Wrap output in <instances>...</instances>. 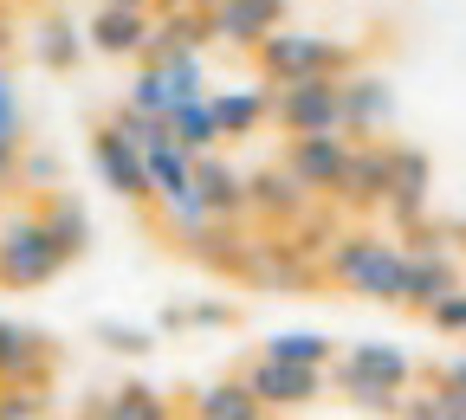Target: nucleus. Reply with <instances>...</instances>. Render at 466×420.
Masks as SVG:
<instances>
[{
	"mask_svg": "<svg viewBox=\"0 0 466 420\" xmlns=\"http://www.w3.org/2000/svg\"><path fill=\"white\" fill-rule=\"evenodd\" d=\"M428 324H434L441 336H466V285H460V291H447L441 305H428Z\"/></svg>",
	"mask_w": 466,
	"mask_h": 420,
	"instance_id": "obj_33",
	"label": "nucleus"
},
{
	"mask_svg": "<svg viewBox=\"0 0 466 420\" xmlns=\"http://www.w3.org/2000/svg\"><path fill=\"white\" fill-rule=\"evenodd\" d=\"M20 182H33V188H58V182H66V162H58L52 149H20Z\"/></svg>",
	"mask_w": 466,
	"mask_h": 420,
	"instance_id": "obj_32",
	"label": "nucleus"
},
{
	"mask_svg": "<svg viewBox=\"0 0 466 420\" xmlns=\"http://www.w3.org/2000/svg\"><path fill=\"white\" fill-rule=\"evenodd\" d=\"M428 182H434V162L421 155V149H408V143H395V175H389V214H395V226L408 233L415 220H428Z\"/></svg>",
	"mask_w": 466,
	"mask_h": 420,
	"instance_id": "obj_16",
	"label": "nucleus"
},
{
	"mask_svg": "<svg viewBox=\"0 0 466 420\" xmlns=\"http://www.w3.org/2000/svg\"><path fill=\"white\" fill-rule=\"evenodd\" d=\"M66 246L46 233L39 214H14L7 226H0V285L7 291H33V285H52L58 272H66Z\"/></svg>",
	"mask_w": 466,
	"mask_h": 420,
	"instance_id": "obj_4",
	"label": "nucleus"
},
{
	"mask_svg": "<svg viewBox=\"0 0 466 420\" xmlns=\"http://www.w3.org/2000/svg\"><path fill=\"white\" fill-rule=\"evenodd\" d=\"M58 369V349L46 330L0 317V382H46Z\"/></svg>",
	"mask_w": 466,
	"mask_h": 420,
	"instance_id": "obj_14",
	"label": "nucleus"
},
{
	"mask_svg": "<svg viewBox=\"0 0 466 420\" xmlns=\"http://www.w3.org/2000/svg\"><path fill=\"white\" fill-rule=\"evenodd\" d=\"M130 104L137 110H149V116H168V78H162V65H149V58H143V72L130 78Z\"/></svg>",
	"mask_w": 466,
	"mask_h": 420,
	"instance_id": "obj_29",
	"label": "nucleus"
},
{
	"mask_svg": "<svg viewBox=\"0 0 466 420\" xmlns=\"http://www.w3.org/2000/svg\"><path fill=\"white\" fill-rule=\"evenodd\" d=\"M162 7H208V0H156V14H162Z\"/></svg>",
	"mask_w": 466,
	"mask_h": 420,
	"instance_id": "obj_36",
	"label": "nucleus"
},
{
	"mask_svg": "<svg viewBox=\"0 0 466 420\" xmlns=\"http://www.w3.org/2000/svg\"><path fill=\"white\" fill-rule=\"evenodd\" d=\"M266 355H279V363H305V369H330L337 343L324 330H279V336H266Z\"/></svg>",
	"mask_w": 466,
	"mask_h": 420,
	"instance_id": "obj_26",
	"label": "nucleus"
},
{
	"mask_svg": "<svg viewBox=\"0 0 466 420\" xmlns=\"http://www.w3.org/2000/svg\"><path fill=\"white\" fill-rule=\"evenodd\" d=\"M156 33V7H124V0H104L97 20L85 26V45L104 58H137Z\"/></svg>",
	"mask_w": 466,
	"mask_h": 420,
	"instance_id": "obj_12",
	"label": "nucleus"
},
{
	"mask_svg": "<svg viewBox=\"0 0 466 420\" xmlns=\"http://www.w3.org/2000/svg\"><path fill=\"white\" fill-rule=\"evenodd\" d=\"M143 168H149V188H156V201H182L188 188H195V155L175 143V136H162V143H149L143 149Z\"/></svg>",
	"mask_w": 466,
	"mask_h": 420,
	"instance_id": "obj_20",
	"label": "nucleus"
},
{
	"mask_svg": "<svg viewBox=\"0 0 466 420\" xmlns=\"http://www.w3.org/2000/svg\"><path fill=\"white\" fill-rule=\"evenodd\" d=\"M195 420H266V401L247 388V375L240 382H214V388L195 395Z\"/></svg>",
	"mask_w": 466,
	"mask_h": 420,
	"instance_id": "obj_23",
	"label": "nucleus"
},
{
	"mask_svg": "<svg viewBox=\"0 0 466 420\" xmlns=\"http://www.w3.org/2000/svg\"><path fill=\"white\" fill-rule=\"evenodd\" d=\"M124 7H156V0H124Z\"/></svg>",
	"mask_w": 466,
	"mask_h": 420,
	"instance_id": "obj_38",
	"label": "nucleus"
},
{
	"mask_svg": "<svg viewBox=\"0 0 466 420\" xmlns=\"http://www.w3.org/2000/svg\"><path fill=\"white\" fill-rule=\"evenodd\" d=\"M168 136L182 143L188 155H208V149H220L214 104H208V97H182V104H168Z\"/></svg>",
	"mask_w": 466,
	"mask_h": 420,
	"instance_id": "obj_22",
	"label": "nucleus"
},
{
	"mask_svg": "<svg viewBox=\"0 0 466 420\" xmlns=\"http://www.w3.org/2000/svg\"><path fill=\"white\" fill-rule=\"evenodd\" d=\"M247 388L266 401V414H299L311 407L324 388H330V369H305V363H279V355H253V369H247Z\"/></svg>",
	"mask_w": 466,
	"mask_h": 420,
	"instance_id": "obj_6",
	"label": "nucleus"
},
{
	"mask_svg": "<svg viewBox=\"0 0 466 420\" xmlns=\"http://www.w3.org/2000/svg\"><path fill=\"white\" fill-rule=\"evenodd\" d=\"M441 388H453V395H466V355H453V363L441 369Z\"/></svg>",
	"mask_w": 466,
	"mask_h": 420,
	"instance_id": "obj_34",
	"label": "nucleus"
},
{
	"mask_svg": "<svg viewBox=\"0 0 466 420\" xmlns=\"http://www.w3.org/2000/svg\"><path fill=\"white\" fill-rule=\"evenodd\" d=\"M395 124V91L376 72H343V136H382Z\"/></svg>",
	"mask_w": 466,
	"mask_h": 420,
	"instance_id": "obj_13",
	"label": "nucleus"
},
{
	"mask_svg": "<svg viewBox=\"0 0 466 420\" xmlns=\"http://www.w3.org/2000/svg\"><path fill=\"white\" fill-rule=\"evenodd\" d=\"M52 395L39 382H0V420H46Z\"/></svg>",
	"mask_w": 466,
	"mask_h": 420,
	"instance_id": "obj_28",
	"label": "nucleus"
},
{
	"mask_svg": "<svg viewBox=\"0 0 466 420\" xmlns=\"http://www.w3.org/2000/svg\"><path fill=\"white\" fill-rule=\"evenodd\" d=\"M318 207V195L291 175L285 162L279 168H259V175H247V214L253 220H266V226H291L299 214H311Z\"/></svg>",
	"mask_w": 466,
	"mask_h": 420,
	"instance_id": "obj_10",
	"label": "nucleus"
},
{
	"mask_svg": "<svg viewBox=\"0 0 466 420\" xmlns=\"http://www.w3.org/2000/svg\"><path fill=\"white\" fill-rule=\"evenodd\" d=\"M33 58L46 72H72L78 58H85V33L66 20V14H46L39 26H33Z\"/></svg>",
	"mask_w": 466,
	"mask_h": 420,
	"instance_id": "obj_21",
	"label": "nucleus"
},
{
	"mask_svg": "<svg viewBox=\"0 0 466 420\" xmlns=\"http://www.w3.org/2000/svg\"><path fill=\"white\" fill-rule=\"evenodd\" d=\"M214 324H233V305H175V311H162V330H214Z\"/></svg>",
	"mask_w": 466,
	"mask_h": 420,
	"instance_id": "obj_31",
	"label": "nucleus"
},
{
	"mask_svg": "<svg viewBox=\"0 0 466 420\" xmlns=\"http://www.w3.org/2000/svg\"><path fill=\"white\" fill-rule=\"evenodd\" d=\"M324 278H337L350 297H370V305H401L408 246L389 233H337L324 253Z\"/></svg>",
	"mask_w": 466,
	"mask_h": 420,
	"instance_id": "obj_1",
	"label": "nucleus"
},
{
	"mask_svg": "<svg viewBox=\"0 0 466 420\" xmlns=\"http://www.w3.org/2000/svg\"><path fill=\"white\" fill-rule=\"evenodd\" d=\"M389 175H395V143H350V162H343V182L330 188V201L343 207H382L389 201Z\"/></svg>",
	"mask_w": 466,
	"mask_h": 420,
	"instance_id": "obj_8",
	"label": "nucleus"
},
{
	"mask_svg": "<svg viewBox=\"0 0 466 420\" xmlns=\"http://www.w3.org/2000/svg\"><path fill=\"white\" fill-rule=\"evenodd\" d=\"M208 104H214V124H220V143H240V136H253L259 124H272V91L266 85H240V91H208Z\"/></svg>",
	"mask_w": 466,
	"mask_h": 420,
	"instance_id": "obj_18",
	"label": "nucleus"
},
{
	"mask_svg": "<svg viewBox=\"0 0 466 420\" xmlns=\"http://www.w3.org/2000/svg\"><path fill=\"white\" fill-rule=\"evenodd\" d=\"M272 26H285V0H208V39L253 52Z\"/></svg>",
	"mask_w": 466,
	"mask_h": 420,
	"instance_id": "obj_11",
	"label": "nucleus"
},
{
	"mask_svg": "<svg viewBox=\"0 0 466 420\" xmlns=\"http://www.w3.org/2000/svg\"><path fill=\"white\" fill-rule=\"evenodd\" d=\"M7 45H14V20H7V14H0V52H7Z\"/></svg>",
	"mask_w": 466,
	"mask_h": 420,
	"instance_id": "obj_35",
	"label": "nucleus"
},
{
	"mask_svg": "<svg viewBox=\"0 0 466 420\" xmlns=\"http://www.w3.org/2000/svg\"><path fill=\"white\" fill-rule=\"evenodd\" d=\"M350 143H357V136H343V130H311V136H291V143H285V168L299 175V182H305L311 195H330V188L343 182Z\"/></svg>",
	"mask_w": 466,
	"mask_h": 420,
	"instance_id": "obj_9",
	"label": "nucleus"
},
{
	"mask_svg": "<svg viewBox=\"0 0 466 420\" xmlns=\"http://www.w3.org/2000/svg\"><path fill=\"white\" fill-rule=\"evenodd\" d=\"M149 65H162L168 78V97H208V65H201V45H175V52H156Z\"/></svg>",
	"mask_w": 466,
	"mask_h": 420,
	"instance_id": "obj_25",
	"label": "nucleus"
},
{
	"mask_svg": "<svg viewBox=\"0 0 466 420\" xmlns=\"http://www.w3.org/2000/svg\"><path fill=\"white\" fill-rule=\"evenodd\" d=\"M97 414H110V420H175V407L156 388H143V382H124L116 395H104Z\"/></svg>",
	"mask_w": 466,
	"mask_h": 420,
	"instance_id": "obj_27",
	"label": "nucleus"
},
{
	"mask_svg": "<svg viewBox=\"0 0 466 420\" xmlns=\"http://www.w3.org/2000/svg\"><path fill=\"white\" fill-rule=\"evenodd\" d=\"M195 195L208 201V214H214V220H247V175L233 168L220 149L195 155Z\"/></svg>",
	"mask_w": 466,
	"mask_h": 420,
	"instance_id": "obj_17",
	"label": "nucleus"
},
{
	"mask_svg": "<svg viewBox=\"0 0 466 420\" xmlns=\"http://www.w3.org/2000/svg\"><path fill=\"white\" fill-rule=\"evenodd\" d=\"M91 168H97V182H104L110 195H124V201H156L149 168H143V149L116 130V124H104V130L91 136Z\"/></svg>",
	"mask_w": 466,
	"mask_h": 420,
	"instance_id": "obj_7",
	"label": "nucleus"
},
{
	"mask_svg": "<svg viewBox=\"0 0 466 420\" xmlns=\"http://www.w3.org/2000/svg\"><path fill=\"white\" fill-rule=\"evenodd\" d=\"M253 58H259L266 85L318 78V72H330V78L357 72V52H350V45H337V39H324V33H299V26H272V33L253 45Z\"/></svg>",
	"mask_w": 466,
	"mask_h": 420,
	"instance_id": "obj_3",
	"label": "nucleus"
},
{
	"mask_svg": "<svg viewBox=\"0 0 466 420\" xmlns=\"http://www.w3.org/2000/svg\"><path fill=\"white\" fill-rule=\"evenodd\" d=\"M85 420H110V414H97V407H85Z\"/></svg>",
	"mask_w": 466,
	"mask_h": 420,
	"instance_id": "obj_37",
	"label": "nucleus"
},
{
	"mask_svg": "<svg viewBox=\"0 0 466 420\" xmlns=\"http://www.w3.org/2000/svg\"><path fill=\"white\" fill-rule=\"evenodd\" d=\"M20 149H26V104H20L14 72L0 65V188L20 182Z\"/></svg>",
	"mask_w": 466,
	"mask_h": 420,
	"instance_id": "obj_19",
	"label": "nucleus"
},
{
	"mask_svg": "<svg viewBox=\"0 0 466 420\" xmlns=\"http://www.w3.org/2000/svg\"><path fill=\"white\" fill-rule=\"evenodd\" d=\"M39 220H46V233L66 246V259H78V253H91V214L72 201V195H52L46 207H39Z\"/></svg>",
	"mask_w": 466,
	"mask_h": 420,
	"instance_id": "obj_24",
	"label": "nucleus"
},
{
	"mask_svg": "<svg viewBox=\"0 0 466 420\" xmlns=\"http://www.w3.org/2000/svg\"><path fill=\"white\" fill-rule=\"evenodd\" d=\"M447 291H460V259H453V246H408L401 305H408V311H428V305H441Z\"/></svg>",
	"mask_w": 466,
	"mask_h": 420,
	"instance_id": "obj_15",
	"label": "nucleus"
},
{
	"mask_svg": "<svg viewBox=\"0 0 466 420\" xmlns=\"http://www.w3.org/2000/svg\"><path fill=\"white\" fill-rule=\"evenodd\" d=\"M91 336H97L104 349H116V355H149V349H156V336H149V330H137V324H116V317H104Z\"/></svg>",
	"mask_w": 466,
	"mask_h": 420,
	"instance_id": "obj_30",
	"label": "nucleus"
},
{
	"mask_svg": "<svg viewBox=\"0 0 466 420\" xmlns=\"http://www.w3.org/2000/svg\"><path fill=\"white\" fill-rule=\"evenodd\" d=\"M272 124L285 136H311V130H343V78H291L272 85Z\"/></svg>",
	"mask_w": 466,
	"mask_h": 420,
	"instance_id": "obj_5",
	"label": "nucleus"
},
{
	"mask_svg": "<svg viewBox=\"0 0 466 420\" xmlns=\"http://www.w3.org/2000/svg\"><path fill=\"white\" fill-rule=\"evenodd\" d=\"M330 382L357 401V407H370V414H401V395H408V382H415V355H408L401 343H350V349H337V363H330Z\"/></svg>",
	"mask_w": 466,
	"mask_h": 420,
	"instance_id": "obj_2",
	"label": "nucleus"
}]
</instances>
